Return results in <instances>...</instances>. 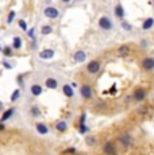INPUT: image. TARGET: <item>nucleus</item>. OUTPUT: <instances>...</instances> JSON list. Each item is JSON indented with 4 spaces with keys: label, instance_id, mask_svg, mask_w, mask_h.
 I'll use <instances>...</instances> for the list:
<instances>
[{
    "label": "nucleus",
    "instance_id": "2eb2a0df",
    "mask_svg": "<svg viewBox=\"0 0 154 155\" xmlns=\"http://www.w3.org/2000/svg\"><path fill=\"white\" fill-rule=\"evenodd\" d=\"M129 53H130V47L127 46V45H122V46H119V49H118V54L120 57H126Z\"/></svg>",
    "mask_w": 154,
    "mask_h": 155
},
{
    "label": "nucleus",
    "instance_id": "4468645a",
    "mask_svg": "<svg viewBox=\"0 0 154 155\" xmlns=\"http://www.w3.org/2000/svg\"><path fill=\"white\" fill-rule=\"evenodd\" d=\"M35 127H37L38 134H41V135H46V134L49 132V128H47V126L46 124H43V123H38Z\"/></svg>",
    "mask_w": 154,
    "mask_h": 155
},
{
    "label": "nucleus",
    "instance_id": "6ab92c4d",
    "mask_svg": "<svg viewBox=\"0 0 154 155\" xmlns=\"http://www.w3.org/2000/svg\"><path fill=\"white\" fill-rule=\"evenodd\" d=\"M12 115H14V109L12 108L7 109V111L3 113V116H2V123H3V121H5V120H8V119H10Z\"/></svg>",
    "mask_w": 154,
    "mask_h": 155
},
{
    "label": "nucleus",
    "instance_id": "20e7f679",
    "mask_svg": "<svg viewBox=\"0 0 154 155\" xmlns=\"http://www.w3.org/2000/svg\"><path fill=\"white\" fill-rule=\"evenodd\" d=\"M142 68L145 70H153L154 69V58L153 57H146L142 59Z\"/></svg>",
    "mask_w": 154,
    "mask_h": 155
},
{
    "label": "nucleus",
    "instance_id": "a211bd4d",
    "mask_svg": "<svg viewBox=\"0 0 154 155\" xmlns=\"http://www.w3.org/2000/svg\"><path fill=\"white\" fill-rule=\"evenodd\" d=\"M66 128H68V124H66V121H58L57 124H55V130L57 131H60V132H64V131H66Z\"/></svg>",
    "mask_w": 154,
    "mask_h": 155
},
{
    "label": "nucleus",
    "instance_id": "f03ea898",
    "mask_svg": "<svg viewBox=\"0 0 154 155\" xmlns=\"http://www.w3.org/2000/svg\"><path fill=\"white\" fill-rule=\"evenodd\" d=\"M103 151H104L105 155H118V150H116V146L115 143L112 142H107L103 147Z\"/></svg>",
    "mask_w": 154,
    "mask_h": 155
},
{
    "label": "nucleus",
    "instance_id": "5701e85b",
    "mask_svg": "<svg viewBox=\"0 0 154 155\" xmlns=\"http://www.w3.org/2000/svg\"><path fill=\"white\" fill-rule=\"evenodd\" d=\"M52 31H53V28L50 27V26H43L42 27V34L43 35H49Z\"/></svg>",
    "mask_w": 154,
    "mask_h": 155
},
{
    "label": "nucleus",
    "instance_id": "f8f14e48",
    "mask_svg": "<svg viewBox=\"0 0 154 155\" xmlns=\"http://www.w3.org/2000/svg\"><path fill=\"white\" fill-rule=\"evenodd\" d=\"M62 93H64L66 97H73L75 91H73V88L70 85H64L62 86Z\"/></svg>",
    "mask_w": 154,
    "mask_h": 155
},
{
    "label": "nucleus",
    "instance_id": "a878e982",
    "mask_svg": "<svg viewBox=\"0 0 154 155\" xmlns=\"http://www.w3.org/2000/svg\"><path fill=\"white\" fill-rule=\"evenodd\" d=\"M79 131H80V134H85V132H88V127L85 126V124H80Z\"/></svg>",
    "mask_w": 154,
    "mask_h": 155
},
{
    "label": "nucleus",
    "instance_id": "dca6fc26",
    "mask_svg": "<svg viewBox=\"0 0 154 155\" xmlns=\"http://www.w3.org/2000/svg\"><path fill=\"white\" fill-rule=\"evenodd\" d=\"M115 15H116V18H119V19H123L124 18V10H123L122 4H118L116 7H115Z\"/></svg>",
    "mask_w": 154,
    "mask_h": 155
},
{
    "label": "nucleus",
    "instance_id": "7c9ffc66",
    "mask_svg": "<svg viewBox=\"0 0 154 155\" xmlns=\"http://www.w3.org/2000/svg\"><path fill=\"white\" fill-rule=\"evenodd\" d=\"M73 153H76V148H75V147H72V148H68V150L65 151V154H73Z\"/></svg>",
    "mask_w": 154,
    "mask_h": 155
},
{
    "label": "nucleus",
    "instance_id": "393cba45",
    "mask_svg": "<svg viewBox=\"0 0 154 155\" xmlns=\"http://www.w3.org/2000/svg\"><path fill=\"white\" fill-rule=\"evenodd\" d=\"M30 113H31L32 116H34V117H37V116H39V115H41L39 109H38L37 107H32V108H31V111H30Z\"/></svg>",
    "mask_w": 154,
    "mask_h": 155
},
{
    "label": "nucleus",
    "instance_id": "2f4dec72",
    "mask_svg": "<svg viewBox=\"0 0 154 155\" xmlns=\"http://www.w3.org/2000/svg\"><path fill=\"white\" fill-rule=\"evenodd\" d=\"M28 37H30V38H34V28H31L30 31H28Z\"/></svg>",
    "mask_w": 154,
    "mask_h": 155
},
{
    "label": "nucleus",
    "instance_id": "39448f33",
    "mask_svg": "<svg viewBox=\"0 0 154 155\" xmlns=\"http://www.w3.org/2000/svg\"><path fill=\"white\" fill-rule=\"evenodd\" d=\"M87 70H88V73H91V74H96L97 71L100 70V64L97 61H91L87 66Z\"/></svg>",
    "mask_w": 154,
    "mask_h": 155
},
{
    "label": "nucleus",
    "instance_id": "aec40b11",
    "mask_svg": "<svg viewBox=\"0 0 154 155\" xmlns=\"http://www.w3.org/2000/svg\"><path fill=\"white\" fill-rule=\"evenodd\" d=\"M85 143H87L88 146H91V147H92V146L96 144V138H95V136H92V135L85 136Z\"/></svg>",
    "mask_w": 154,
    "mask_h": 155
},
{
    "label": "nucleus",
    "instance_id": "c9c22d12",
    "mask_svg": "<svg viewBox=\"0 0 154 155\" xmlns=\"http://www.w3.org/2000/svg\"><path fill=\"white\" fill-rule=\"evenodd\" d=\"M2 50H3V49H2V46H0V51H2Z\"/></svg>",
    "mask_w": 154,
    "mask_h": 155
},
{
    "label": "nucleus",
    "instance_id": "c85d7f7f",
    "mask_svg": "<svg viewBox=\"0 0 154 155\" xmlns=\"http://www.w3.org/2000/svg\"><path fill=\"white\" fill-rule=\"evenodd\" d=\"M19 27L23 30V31H26L27 30V25H26L25 20H19Z\"/></svg>",
    "mask_w": 154,
    "mask_h": 155
},
{
    "label": "nucleus",
    "instance_id": "bb28decb",
    "mask_svg": "<svg viewBox=\"0 0 154 155\" xmlns=\"http://www.w3.org/2000/svg\"><path fill=\"white\" fill-rule=\"evenodd\" d=\"M3 53H4L5 57H11V55H12V50H11L10 47H5V49H3Z\"/></svg>",
    "mask_w": 154,
    "mask_h": 155
},
{
    "label": "nucleus",
    "instance_id": "f257e3e1",
    "mask_svg": "<svg viewBox=\"0 0 154 155\" xmlns=\"http://www.w3.org/2000/svg\"><path fill=\"white\" fill-rule=\"evenodd\" d=\"M147 97V91L143 88H138L134 91V93H132V99L135 101H138V103H141V101H143Z\"/></svg>",
    "mask_w": 154,
    "mask_h": 155
},
{
    "label": "nucleus",
    "instance_id": "6e6552de",
    "mask_svg": "<svg viewBox=\"0 0 154 155\" xmlns=\"http://www.w3.org/2000/svg\"><path fill=\"white\" fill-rule=\"evenodd\" d=\"M45 15L50 19H55L58 16V10L54 7H46L45 8Z\"/></svg>",
    "mask_w": 154,
    "mask_h": 155
},
{
    "label": "nucleus",
    "instance_id": "f3484780",
    "mask_svg": "<svg viewBox=\"0 0 154 155\" xmlns=\"http://www.w3.org/2000/svg\"><path fill=\"white\" fill-rule=\"evenodd\" d=\"M45 84H46V86L49 89H55L58 86V82H57V80L55 78H47Z\"/></svg>",
    "mask_w": 154,
    "mask_h": 155
},
{
    "label": "nucleus",
    "instance_id": "4be33fe9",
    "mask_svg": "<svg viewBox=\"0 0 154 155\" xmlns=\"http://www.w3.org/2000/svg\"><path fill=\"white\" fill-rule=\"evenodd\" d=\"M122 27H123V30H126V31H131L132 30V26L130 25L129 22H126V20H123L122 22Z\"/></svg>",
    "mask_w": 154,
    "mask_h": 155
},
{
    "label": "nucleus",
    "instance_id": "c756f323",
    "mask_svg": "<svg viewBox=\"0 0 154 155\" xmlns=\"http://www.w3.org/2000/svg\"><path fill=\"white\" fill-rule=\"evenodd\" d=\"M85 119H87V115H85V113H82L81 119H80V124H85Z\"/></svg>",
    "mask_w": 154,
    "mask_h": 155
},
{
    "label": "nucleus",
    "instance_id": "412c9836",
    "mask_svg": "<svg viewBox=\"0 0 154 155\" xmlns=\"http://www.w3.org/2000/svg\"><path fill=\"white\" fill-rule=\"evenodd\" d=\"M20 46H22V39L19 37H15L14 38V47L15 49H20Z\"/></svg>",
    "mask_w": 154,
    "mask_h": 155
},
{
    "label": "nucleus",
    "instance_id": "72a5a7b5",
    "mask_svg": "<svg viewBox=\"0 0 154 155\" xmlns=\"http://www.w3.org/2000/svg\"><path fill=\"white\" fill-rule=\"evenodd\" d=\"M2 130H4V124H3L2 121H0V131H2Z\"/></svg>",
    "mask_w": 154,
    "mask_h": 155
},
{
    "label": "nucleus",
    "instance_id": "7ed1b4c3",
    "mask_svg": "<svg viewBox=\"0 0 154 155\" xmlns=\"http://www.w3.org/2000/svg\"><path fill=\"white\" fill-rule=\"evenodd\" d=\"M99 26H100V28H103V30H105V31H108V30L112 28V22L109 20V18L102 16V18L99 19Z\"/></svg>",
    "mask_w": 154,
    "mask_h": 155
},
{
    "label": "nucleus",
    "instance_id": "cd10ccee",
    "mask_svg": "<svg viewBox=\"0 0 154 155\" xmlns=\"http://www.w3.org/2000/svg\"><path fill=\"white\" fill-rule=\"evenodd\" d=\"M14 16H15V11H11V12L8 14L7 22H8V23H12V20H14Z\"/></svg>",
    "mask_w": 154,
    "mask_h": 155
},
{
    "label": "nucleus",
    "instance_id": "473e14b6",
    "mask_svg": "<svg viewBox=\"0 0 154 155\" xmlns=\"http://www.w3.org/2000/svg\"><path fill=\"white\" fill-rule=\"evenodd\" d=\"M4 68H7V69H11V65H8L7 62H4Z\"/></svg>",
    "mask_w": 154,
    "mask_h": 155
},
{
    "label": "nucleus",
    "instance_id": "b1692460",
    "mask_svg": "<svg viewBox=\"0 0 154 155\" xmlns=\"http://www.w3.org/2000/svg\"><path fill=\"white\" fill-rule=\"evenodd\" d=\"M19 96H20V91H19V89L14 91L12 96H11V101H16V100H18V97H19Z\"/></svg>",
    "mask_w": 154,
    "mask_h": 155
},
{
    "label": "nucleus",
    "instance_id": "1a4fd4ad",
    "mask_svg": "<svg viewBox=\"0 0 154 155\" xmlns=\"http://www.w3.org/2000/svg\"><path fill=\"white\" fill-rule=\"evenodd\" d=\"M53 55H54V51L52 49H45L39 53V57L42 59H50V58H53Z\"/></svg>",
    "mask_w": 154,
    "mask_h": 155
},
{
    "label": "nucleus",
    "instance_id": "9b49d317",
    "mask_svg": "<svg viewBox=\"0 0 154 155\" xmlns=\"http://www.w3.org/2000/svg\"><path fill=\"white\" fill-rule=\"evenodd\" d=\"M30 92L32 93V96H39V94H42V86L41 85H38V84H34V85H31V88H30Z\"/></svg>",
    "mask_w": 154,
    "mask_h": 155
},
{
    "label": "nucleus",
    "instance_id": "e433bc0d",
    "mask_svg": "<svg viewBox=\"0 0 154 155\" xmlns=\"http://www.w3.org/2000/svg\"><path fill=\"white\" fill-rule=\"evenodd\" d=\"M153 5H154V0H153Z\"/></svg>",
    "mask_w": 154,
    "mask_h": 155
},
{
    "label": "nucleus",
    "instance_id": "ddd939ff",
    "mask_svg": "<svg viewBox=\"0 0 154 155\" xmlns=\"http://www.w3.org/2000/svg\"><path fill=\"white\" fill-rule=\"evenodd\" d=\"M154 26V19L153 18H146V19L143 20V23H142V28L143 30H150Z\"/></svg>",
    "mask_w": 154,
    "mask_h": 155
},
{
    "label": "nucleus",
    "instance_id": "0eeeda50",
    "mask_svg": "<svg viewBox=\"0 0 154 155\" xmlns=\"http://www.w3.org/2000/svg\"><path fill=\"white\" fill-rule=\"evenodd\" d=\"M80 93L84 99H91L92 97V88L89 85H82L81 89H80Z\"/></svg>",
    "mask_w": 154,
    "mask_h": 155
},
{
    "label": "nucleus",
    "instance_id": "423d86ee",
    "mask_svg": "<svg viewBox=\"0 0 154 155\" xmlns=\"http://www.w3.org/2000/svg\"><path fill=\"white\" fill-rule=\"evenodd\" d=\"M119 142L122 143L124 147H130L131 143H132V139H131V136H130L129 134H120L119 135Z\"/></svg>",
    "mask_w": 154,
    "mask_h": 155
},
{
    "label": "nucleus",
    "instance_id": "9d476101",
    "mask_svg": "<svg viewBox=\"0 0 154 155\" xmlns=\"http://www.w3.org/2000/svg\"><path fill=\"white\" fill-rule=\"evenodd\" d=\"M73 58H75L76 62H84L85 58H87V55H85V53L82 51V50H79V51L75 53V55H73Z\"/></svg>",
    "mask_w": 154,
    "mask_h": 155
},
{
    "label": "nucleus",
    "instance_id": "f704fd0d",
    "mask_svg": "<svg viewBox=\"0 0 154 155\" xmlns=\"http://www.w3.org/2000/svg\"><path fill=\"white\" fill-rule=\"evenodd\" d=\"M62 2H65V3H69V2H70V0H62Z\"/></svg>",
    "mask_w": 154,
    "mask_h": 155
}]
</instances>
